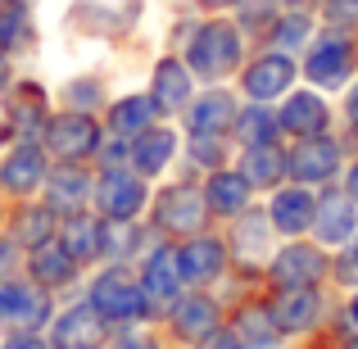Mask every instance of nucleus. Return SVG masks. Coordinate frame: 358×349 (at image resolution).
Returning a JSON list of instances; mask_svg holds the SVG:
<instances>
[{"mask_svg": "<svg viewBox=\"0 0 358 349\" xmlns=\"http://www.w3.org/2000/svg\"><path fill=\"white\" fill-rule=\"evenodd\" d=\"M168 50H177L191 64L200 87H213V82H236L254 41L241 32V23L231 14H195L186 5V14L168 27Z\"/></svg>", "mask_w": 358, "mask_h": 349, "instance_id": "1", "label": "nucleus"}, {"mask_svg": "<svg viewBox=\"0 0 358 349\" xmlns=\"http://www.w3.org/2000/svg\"><path fill=\"white\" fill-rule=\"evenodd\" d=\"M82 299L109 322V332L159 322L155 304H150V295H145V286H141L131 263H100V268H91L87 281H82Z\"/></svg>", "mask_w": 358, "mask_h": 349, "instance_id": "2", "label": "nucleus"}, {"mask_svg": "<svg viewBox=\"0 0 358 349\" xmlns=\"http://www.w3.org/2000/svg\"><path fill=\"white\" fill-rule=\"evenodd\" d=\"M145 222L155 227L159 241H186V236L213 227L209 204H204V191H200V177L173 173V177H164V182H155Z\"/></svg>", "mask_w": 358, "mask_h": 349, "instance_id": "3", "label": "nucleus"}, {"mask_svg": "<svg viewBox=\"0 0 358 349\" xmlns=\"http://www.w3.org/2000/svg\"><path fill=\"white\" fill-rule=\"evenodd\" d=\"M354 78H358V32L317 23L313 41L299 55V82L327 91V96H341Z\"/></svg>", "mask_w": 358, "mask_h": 349, "instance_id": "4", "label": "nucleus"}, {"mask_svg": "<svg viewBox=\"0 0 358 349\" xmlns=\"http://www.w3.org/2000/svg\"><path fill=\"white\" fill-rule=\"evenodd\" d=\"M336 295L331 286H308V290H268V308H272V322H277L281 341L286 345H304L327 336L336 318Z\"/></svg>", "mask_w": 358, "mask_h": 349, "instance_id": "5", "label": "nucleus"}, {"mask_svg": "<svg viewBox=\"0 0 358 349\" xmlns=\"http://www.w3.org/2000/svg\"><path fill=\"white\" fill-rule=\"evenodd\" d=\"M263 290H308V286H331V250L313 241V236H295V241H277L272 259L259 272Z\"/></svg>", "mask_w": 358, "mask_h": 349, "instance_id": "6", "label": "nucleus"}, {"mask_svg": "<svg viewBox=\"0 0 358 349\" xmlns=\"http://www.w3.org/2000/svg\"><path fill=\"white\" fill-rule=\"evenodd\" d=\"M227 308L231 299L222 290H186L173 308L164 313V336L173 345H186V349H209V341L227 327Z\"/></svg>", "mask_w": 358, "mask_h": 349, "instance_id": "7", "label": "nucleus"}, {"mask_svg": "<svg viewBox=\"0 0 358 349\" xmlns=\"http://www.w3.org/2000/svg\"><path fill=\"white\" fill-rule=\"evenodd\" d=\"M236 96L241 100H254V105H277L281 96L299 87V55H286V50H268V45H254L245 55L241 73H236Z\"/></svg>", "mask_w": 358, "mask_h": 349, "instance_id": "8", "label": "nucleus"}, {"mask_svg": "<svg viewBox=\"0 0 358 349\" xmlns=\"http://www.w3.org/2000/svg\"><path fill=\"white\" fill-rule=\"evenodd\" d=\"M177 263H182L186 290H222L236 277V263H231V245L222 227H204L186 241H177Z\"/></svg>", "mask_w": 358, "mask_h": 349, "instance_id": "9", "label": "nucleus"}, {"mask_svg": "<svg viewBox=\"0 0 358 349\" xmlns=\"http://www.w3.org/2000/svg\"><path fill=\"white\" fill-rule=\"evenodd\" d=\"M354 145L341 131H322V136H304V141H286V164H290V182H304L313 191L336 186L350 164Z\"/></svg>", "mask_w": 358, "mask_h": 349, "instance_id": "10", "label": "nucleus"}, {"mask_svg": "<svg viewBox=\"0 0 358 349\" xmlns=\"http://www.w3.org/2000/svg\"><path fill=\"white\" fill-rule=\"evenodd\" d=\"M155 182H145L131 168H96V191H91V213L105 222H141L150 213Z\"/></svg>", "mask_w": 358, "mask_h": 349, "instance_id": "11", "label": "nucleus"}, {"mask_svg": "<svg viewBox=\"0 0 358 349\" xmlns=\"http://www.w3.org/2000/svg\"><path fill=\"white\" fill-rule=\"evenodd\" d=\"M100 141H105L100 114H78V109H55L41 131V145L55 164H96Z\"/></svg>", "mask_w": 358, "mask_h": 349, "instance_id": "12", "label": "nucleus"}, {"mask_svg": "<svg viewBox=\"0 0 358 349\" xmlns=\"http://www.w3.org/2000/svg\"><path fill=\"white\" fill-rule=\"evenodd\" d=\"M227 245H231V263H236V277L241 281H259L263 263L272 259V250H277V227L268 222V213H263V200L254 204V209H245L236 222H227Z\"/></svg>", "mask_w": 358, "mask_h": 349, "instance_id": "13", "label": "nucleus"}, {"mask_svg": "<svg viewBox=\"0 0 358 349\" xmlns=\"http://www.w3.org/2000/svg\"><path fill=\"white\" fill-rule=\"evenodd\" d=\"M182 141L186 136L173 118H159L155 127H145L141 136L127 141V168L141 173L145 182H164V177H173L177 164H182Z\"/></svg>", "mask_w": 358, "mask_h": 349, "instance_id": "14", "label": "nucleus"}, {"mask_svg": "<svg viewBox=\"0 0 358 349\" xmlns=\"http://www.w3.org/2000/svg\"><path fill=\"white\" fill-rule=\"evenodd\" d=\"M277 122L286 141H304V136H322V131H336V96L299 82L290 96L277 100Z\"/></svg>", "mask_w": 358, "mask_h": 349, "instance_id": "15", "label": "nucleus"}, {"mask_svg": "<svg viewBox=\"0 0 358 349\" xmlns=\"http://www.w3.org/2000/svg\"><path fill=\"white\" fill-rule=\"evenodd\" d=\"M59 304L45 286H36L32 277H18V281H0V327L9 332H45L55 322Z\"/></svg>", "mask_w": 358, "mask_h": 349, "instance_id": "16", "label": "nucleus"}, {"mask_svg": "<svg viewBox=\"0 0 358 349\" xmlns=\"http://www.w3.org/2000/svg\"><path fill=\"white\" fill-rule=\"evenodd\" d=\"M136 277H141V286H145L150 304H155V318L164 322V313L186 295V277H182V263H177V241L150 245L136 259Z\"/></svg>", "mask_w": 358, "mask_h": 349, "instance_id": "17", "label": "nucleus"}, {"mask_svg": "<svg viewBox=\"0 0 358 349\" xmlns=\"http://www.w3.org/2000/svg\"><path fill=\"white\" fill-rule=\"evenodd\" d=\"M236 114H241V96L231 82H213V87H200L195 100L182 109L177 127L186 136H231L236 127Z\"/></svg>", "mask_w": 358, "mask_h": 349, "instance_id": "18", "label": "nucleus"}, {"mask_svg": "<svg viewBox=\"0 0 358 349\" xmlns=\"http://www.w3.org/2000/svg\"><path fill=\"white\" fill-rule=\"evenodd\" d=\"M145 91H150V100L159 105V114L177 122L182 109L195 100V91H200V78L191 73V64H186L177 50H164V55H155V64H150Z\"/></svg>", "mask_w": 358, "mask_h": 349, "instance_id": "19", "label": "nucleus"}, {"mask_svg": "<svg viewBox=\"0 0 358 349\" xmlns=\"http://www.w3.org/2000/svg\"><path fill=\"white\" fill-rule=\"evenodd\" d=\"M55 159L45 155L41 141H14V145L0 155V191L14 195V200H36L45 186Z\"/></svg>", "mask_w": 358, "mask_h": 349, "instance_id": "20", "label": "nucleus"}, {"mask_svg": "<svg viewBox=\"0 0 358 349\" xmlns=\"http://www.w3.org/2000/svg\"><path fill=\"white\" fill-rule=\"evenodd\" d=\"M263 213L268 222L277 227L281 241H295V236H308L313 232V213H317V191L304 182H281L277 191L263 195Z\"/></svg>", "mask_w": 358, "mask_h": 349, "instance_id": "21", "label": "nucleus"}, {"mask_svg": "<svg viewBox=\"0 0 358 349\" xmlns=\"http://www.w3.org/2000/svg\"><path fill=\"white\" fill-rule=\"evenodd\" d=\"M200 191H204V204H209L213 227H227V222H236L245 209H254V204L263 200V195L250 186V177H245L236 164H227V168H218V173L200 177Z\"/></svg>", "mask_w": 358, "mask_h": 349, "instance_id": "22", "label": "nucleus"}, {"mask_svg": "<svg viewBox=\"0 0 358 349\" xmlns=\"http://www.w3.org/2000/svg\"><path fill=\"white\" fill-rule=\"evenodd\" d=\"M308 236H313L322 250H331V254L345 250V245H354V236H358V204L341 191V182L317 191V213H313V232Z\"/></svg>", "mask_w": 358, "mask_h": 349, "instance_id": "23", "label": "nucleus"}, {"mask_svg": "<svg viewBox=\"0 0 358 349\" xmlns=\"http://www.w3.org/2000/svg\"><path fill=\"white\" fill-rule=\"evenodd\" d=\"M55 349H100L109 341V322L87 304V299H73L55 313V322L45 327Z\"/></svg>", "mask_w": 358, "mask_h": 349, "instance_id": "24", "label": "nucleus"}, {"mask_svg": "<svg viewBox=\"0 0 358 349\" xmlns=\"http://www.w3.org/2000/svg\"><path fill=\"white\" fill-rule=\"evenodd\" d=\"M91 191H96V168L91 164H50L41 186V200L50 204L59 218L91 209Z\"/></svg>", "mask_w": 358, "mask_h": 349, "instance_id": "25", "label": "nucleus"}, {"mask_svg": "<svg viewBox=\"0 0 358 349\" xmlns=\"http://www.w3.org/2000/svg\"><path fill=\"white\" fill-rule=\"evenodd\" d=\"M23 268H27V277H32L36 286H45L50 295H59V290H78L82 281H87V268H82V263L59 245V236L45 241V245H36V250H27Z\"/></svg>", "mask_w": 358, "mask_h": 349, "instance_id": "26", "label": "nucleus"}, {"mask_svg": "<svg viewBox=\"0 0 358 349\" xmlns=\"http://www.w3.org/2000/svg\"><path fill=\"white\" fill-rule=\"evenodd\" d=\"M5 122L9 131H14V141H41L45 122H50V96H45L41 82H14V87L5 91Z\"/></svg>", "mask_w": 358, "mask_h": 349, "instance_id": "27", "label": "nucleus"}, {"mask_svg": "<svg viewBox=\"0 0 358 349\" xmlns=\"http://www.w3.org/2000/svg\"><path fill=\"white\" fill-rule=\"evenodd\" d=\"M159 118H164V114H159V105L150 100V91H145V87H141V91H122V96H109L105 114H100L105 131H109V136H122V141L141 136V131L155 127Z\"/></svg>", "mask_w": 358, "mask_h": 349, "instance_id": "28", "label": "nucleus"}, {"mask_svg": "<svg viewBox=\"0 0 358 349\" xmlns=\"http://www.w3.org/2000/svg\"><path fill=\"white\" fill-rule=\"evenodd\" d=\"M231 164L250 177V186L259 195L277 191L281 182L290 177V164H286V141H272V145H241Z\"/></svg>", "mask_w": 358, "mask_h": 349, "instance_id": "29", "label": "nucleus"}, {"mask_svg": "<svg viewBox=\"0 0 358 349\" xmlns=\"http://www.w3.org/2000/svg\"><path fill=\"white\" fill-rule=\"evenodd\" d=\"M155 241L159 236L145 218L141 222H105V232H100V263H131L136 268V259Z\"/></svg>", "mask_w": 358, "mask_h": 349, "instance_id": "30", "label": "nucleus"}, {"mask_svg": "<svg viewBox=\"0 0 358 349\" xmlns=\"http://www.w3.org/2000/svg\"><path fill=\"white\" fill-rule=\"evenodd\" d=\"M59 236V213L50 209V204L36 195V200H23L14 209V222H9V241L18 245V250H36V245H45V241H55Z\"/></svg>", "mask_w": 358, "mask_h": 349, "instance_id": "31", "label": "nucleus"}, {"mask_svg": "<svg viewBox=\"0 0 358 349\" xmlns=\"http://www.w3.org/2000/svg\"><path fill=\"white\" fill-rule=\"evenodd\" d=\"M100 232H105V218H100V213H91V209L59 218V245H64V250H69L87 272L100 268Z\"/></svg>", "mask_w": 358, "mask_h": 349, "instance_id": "32", "label": "nucleus"}, {"mask_svg": "<svg viewBox=\"0 0 358 349\" xmlns=\"http://www.w3.org/2000/svg\"><path fill=\"white\" fill-rule=\"evenodd\" d=\"M182 136H186V131H182ZM231 159H236L231 136H186L182 141V164H177V173H186V177H209V173H218V168H227Z\"/></svg>", "mask_w": 358, "mask_h": 349, "instance_id": "33", "label": "nucleus"}, {"mask_svg": "<svg viewBox=\"0 0 358 349\" xmlns=\"http://www.w3.org/2000/svg\"><path fill=\"white\" fill-rule=\"evenodd\" d=\"M313 32H317V9H281L259 45L286 50V55H304V45L313 41Z\"/></svg>", "mask_w": 358, "mask_h": 349, "instance_id": "34", "label": "nucleus"}, {"mask_svg": "<svg viewBox=\"0 0 358 349\" xmlns=\"http://www.w3.org/2000/svg\"><path fill=\"white\" fill-rule=\"evenodd\" d=\"M272 141H286L281 136V122H277V105H254V100H241V114L236 127H231V145H272Z\"/></svg>", "mask_w": 358, "mask_h": 349, "instance_id": "35", "label": "nucleus"}, {"mask_svg": "<svg viewBox=\"0 0 358 349\" xmlns=\"http://www.w3.org/2000/svg\"><path fill=\"white\" fill-rule=\"evenodd\" d=\"M0 50L9 55L36 50V18L27 9V0H5L0 5Z\"/></svg>", "mask_w": 358, "mask_h": 349, "instance_id": "36", "label": "nucleus"}, {"mask_svg": "<svg viewBox=\"0 0 358 349\" xmlns=\"http://www.w3.org/2000/svg\"><path fill=\"white\" fill-rule=\"evenodd\" d=\"M109 105V87L100 73H82V78H69L59 87V109H78V114H105Z\"/></svg>", "mask_w": 358, "mask_h": 349, "instance_id": "37", "label": "nucleus"}, {"mask_svg": "<svg viewBox=\"0 0 358 349\" xmlns=\"http://www.w3.org/2000/svg\"><path fill=\"white\" fill-rule=\"evenodd\" d=\"M281 9H286L281 0H236L231 18H236V23H241V32L250 36L254 45H259V41H263V32L272 27V18H277Z\"/></svg>", "mask_w": 358, "mask_h": 349, "instance_id": "38", "label": "nucleus"}, {"mask_svg": "<svg viewBox=\"0 0 358 349\" xmlns=\"http://www.w3.org/2000/svg\"><path fill=\"white\" fill-rule=\"evenodd\" d=\"M168 336L159 322H141V327H118V332H109L105 349H164Z\"/></svg>", "mask_w": 358, "mask_h": 349, "instance_id": "39", "label": "nucleus"}, {"mask_svg": "<svg viewBox=\"0 0 358 349\" xmlns=\"http://www.w3.org/2000/svg\"><path fill=\"white\" fill-rule=\"evenodd\" d=\"M331 290H336V295L358 290V241L331 254Z\"/></svg>", "mask_w": 358, "mask_h": 349, "instance_id": "40", "label": "nucleus"}, {"mask_svg": "<svg viewBox=\"0 0 358 349\" xmlns=\"http://www.w3.org/2000/svg\"><path fill=\"white\" fill-rule=\"evenodd\" d=\"M336 131H341L350 145H358V78L336 96Z\"/></svg>", "mask_w": 358, "mask_h": 349, "instance_id": "41", "label": "nucleus"}, {"mask_svg": "<svg viewBox=\"0 0 358 349\" xmlns=\"http://www.w3.org/2000/svg\"><path fill=\"white\" fill-rule=\"evenodd\" d=\"M317 23L358 32V0H317Z\"/></svg>", "mask_w": 358, "mask_h": 349, "instance_id": "42", "label": "nucleus"}, {"mask_svg": "<svg viewBox=\"0 0 358 349\" xmlns=\"http://www.w3.org/2000/svg\"><path fill=\"white\" fill-rule=\"evenodd\" d=\"M0 349H55V345H50L45 332H9L5 341H0Z\"/></svg>", "mask_w": 358, "mask_h": 349, "instance_id": "43", "label": "nucleus"}, {"mask_svg": "<svg viewBox=\"0 0 358 349\" xmlns=\"http://www.w3.org/2000/svg\"><path fill=\"white\" fill-rule=\"evenodd\" d=\"M336 318H341L350 332H358V290H345L341 304H336Z\"/></svg>", "mask_w": 358, "mask_h": 349, "instance_id": "44", "label": "nucleus"}, {"mask_svg": "<svg viewBox=\"0 0 358 349\" xmlns=\"http://www.w3.org/2000/svg\"><path fill=\"white\" fill-rule=\"evenodd\" d=\"M341 191H345V195H350V200L358 204V145H354L350 164H345V173H341Z\"/></svg>", "mask_w": 358, "mask_h": 349, "instance_id": "45", "label": "nucleus"}, {"mask_svg": "<svg viewBox=\"0 0 358 349\" xmlns=\"http://www.w3.org/2000/svg\"><path fill=\"white\" fill-rule=\"evenodd\" d=\"M186 5H191L195 14H231L236 0H186Z\"/></svg>", "mask_w": 358, "mask_h": 349, "instance_id": "46", "label": "nucleus"}, {"mask_svg": "<svg viewBox=\"0 0 358 349\" xmlns=\"http://www.w3.org/2000/svg\"><path fill=\"white\" fill-rule=\"evenodd\" d=\"M18 263V245L9 241V236H0V281L9 277V268H14Z\"/></svg>", "mask_w": 358, "mask_h": 349, "instance_id": "47", "label": "nucleus"}, {"mask_svg": "<svg viewBox=\"0 0 358 349\" xmlns=\"http://www.w3.org/2000/svg\"><path fill=\"white\" fill-rule=\"evenodd\" d=\"M209 349H254V345H245L241 336L231 332V327H222V332H218V336H213V341H209Z\"/></svg>", "mask_w": 358, "mask_h": 349, "instance_id": "48", "label": "nucleus"}, {"mask_svg": "<svg viewBox=\"0 0 358 349\" xmlns=\"http://www.w3.org/2000/svg\"><path fill=\"white\" fill-rule=\"evenodd\" d=\"M14 87V55L9 50H0V96Z\"/></svg>", "mask_w": 358, "mask_h": 349, "instance_id": "49", "label": "nucleus"}, {"mask_svg": "<svg viewBox=\"0 0 358 349\" xmlns=\"http://www.w3.org/2000/svg\"><path fill=\"white\" fill-rule=\"evenodd\" d=\"M290 349H336L327 336H317V341H304V345H290Z\"/></svg>", "mask_w": 358, "mask_h": 349, "instance_id": "50", "label": "nucleus"}, {"mask_svg": "<svg viewBox=\"0 0 358 349\" xmlns=\"http://www.w3.org/2000/svg\"><path fill=\"white\" fill-rule=\"evenodd\" d=\"M286 9H317V0H281Z\"/></svg>", "mask_w": 358, "mask_h": 349, "instance_id": "51", "label": "nucleus"}, {"mask_svg": "<svg viewBox=\"0 0 358 349\" xmlns=\"http://www.w3.org/2000/svg\"><path fill=\"white\" fill-rule=\"evenodd\" d=\"M9 141H14V131H9V122H0V150H5Z\"/></svg>", "mask_w": 358, "mask_h": 349, "instance_id": "52", "label": "nucleus"}, {"mask_svg": "<svg viewBox=\"0 0 358 349\" xmlns=\"http://www.w3.org/2000/svg\"><path fill=\"white\" fill-rule=\"evenodd\" d=\"M164 349H186V345H173V341H168V345H164Z\"/></svg>", "mask_w": 358, "mask_h": 349, "instance_id": "53", "label": "nucleus"}, {"mask_svg": "<svg viewBox=\"0 0 358 349\" xmlns=\"http://www.w3.org/2000/svg\"><path fill=\"white\" fill-rule=\"evenodd\" d=\"M0 5H5V0H0Z\"/></svg>", "mask_w": 358, "mask_h": 349, "instance_id": "54", "label": "nucleus"}, {"mask_svg": "<svg viewBox=\"0 0 358 349\" xmlns=\"http://www.w3.org/2000/svg\"><path fill=\"white\" fill-rule=\"evenodd\" d=\"M354 241H358V236H354Z\"/></svg>", "mask_w": 358, "mask_h": 349, "instance_id": "55", "label": "nucleus"}, {"mask_svg": "<svg viewBox=\"0 0 358 349\" xmlns=\"http://www.w3.org/2000/svg\"><path fill=\"white\" fill-rule=\"evenodd\" d=\"M100 349H105V345H100Z\"/></svg>", "mask_w": 358, "mask_h": 349, "instance_id": "56", "label": "nucleus"}]
</instances>
